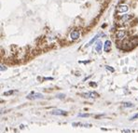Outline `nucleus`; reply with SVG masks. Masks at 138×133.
<instances>
[{"label":"nucleus","instance_id":"1","mask_svg":"<svg viewBox=\"0 0 138 133\" xmlns=\"http://www.w3.org/2000/svg\"><path fill=\"white\" fill-rule=\"evenodd\" d=\"M42 98H43V95L36 92H31L27 96V99L29 100H36V99H42Z\"/></svg>","mask_w":138,"mask_h":133},{"label":"nucleus","instance_id":"2","mask_svg":"<svg viewBox=\"0 0 138 133\" xmlns=\"http://www.w3.org/2000/svg\"><path fill=\"white\" fill-rule=\"evenodd\" d=\"M51 114H54V115H66L67 114V112L63 111V110H60V109H56L51 112Z\"/></svg>","mask_w":138,"mask_h":133},{"label":"nucleus","instance_id":"3","mask_svg":"<svg viewBox=\"0 0 138 133\" xmlns=\"http://www.w3.org/2000/svg\"><path fill=\"white\" fill-rule=\"evenodd\" d=\"M126 32L124 31V30H118L117 33H116V37L118 38V39H123V38H125V36H126Z\"/></svg>","mask_w":138,"mask_h":133},{"label":"nucleus","instance_id":"4","mask_svg":"<svg viewBox=\"0 0 138 133\" xmlns=\"http://www.w3.org/2000/svg\"><path fill=\"white\" fill-rule=\"evenodd\" d=\"M128 9H129V8H128V6H126V5H119V6H118V8H117V11L119 12V13L127 12Z\"/></svg>","mask_w":138,"mask_h":133},{"label":"nucleus","instance_id":"5","mask_svg":"<svg viewBox=\"0 0 138 133\" xmlns=\"http://www.w3.org/2000/svg\"><path fill=\"white\" fill-rule=\"evenodd\" d=\"M79 36H80V33L79 31H73L70 34V38L72 40H77L79 38Z\"/></svg>","mask_w":138,"mask_h":133},{"label":"nucleus","instance_id":"6","mask_svg":"<svg viewBox=\"0 0 138 133\" xmlns=\"http://www.w3.org/2000/svg\"><path fill=\"white\" fill-rule=\"evenodd\" d=\"M81 95L84 96L85 98H98L99 97V95L96 92H89V93H84Z\"/></svg>","mask_w":138,"mask_h":133},{"label":"nucleus","instance_id":"7","mask_svg":"<svg viewBox=\"0 0 138 133\" xmlns=\"http://www.w3.org/2000/svg\"><path fill=\"white\" fill-rule=\"evenodd\" d=\"M102 49H103V44L101 41H97L96 44H95V49L98 53H101L102 52Z\"/></svg>","mask_w":138,"mask_h":133},{"label":"nucleus","instance_id":"8","mask_svg":"<svg viewBox=\"0 0 138 133\" xmlns=\"http://www.w3.org/2000/svg\"><path fill=\"white\" fill-rule=\"evenodd\" d=\"M110 47H111V42L109 40H106L105 45H104V49H105V51H108L110 49Z\"/></svg>","mask_w":138,"mask_h":133},{"label":"nucleus","instance_id":"9","mask_svg":"<svg viewBox=\"0 0 138 133\" xmlns=\"http://www.w3.org/2000/svg\"><path fill=\"white\" fill-rule=\"evenodd\" d=\"M73 125V127H76V126H82V127H91V125L90 124H82V123H73L72 124Z\"/></svg>","mask_w":138,"mask_h":133},{"label":"nucleus","instance_id":"10","mask_svg":"<svg viewBox=\"0 0 138 133\" xmlns=\"http://www.w3.org/2000/svg\"><path fill=\"white\" fill-rule=\"evenodd\" d=\"M130 19H131V16H130V15H123V16H122V18H121V22L125 23V22L129 21Z\"/></svg>","mask_w":138,"mask_h":133},{"label":"nucleus","instance_id":"11","mask_svg":"<svg viewBox=\"0 0 138 133\" xmlns=\"http://www.w3.org/2000/svg\"><path fill=\"white\" fill-rule=\"evenodd\" d=\"M122 106L124 107V108H130V107L134 106V104L132 103H122Z\"/></svg>","mask_w":138,"mask_h":133},{"label":"nucleus","instance_id":"12","mask_svg":"<svg viewBox=\"0 0 138 133\" xmlns=\"http://www.w3.org/2000/svg\"><path fill=\"white\" fill-rule=\"evenodd\" d=\"M13 92H14L13 90H9V91H7V92H4V93H3V95H4V96H8V95H10V94H12Z\"/></svg>","mask_w":138,"mask_h":133},{"label":"nucleus","instance_id":"13","mask_svg":"<svg viewBox=\"0 0 138 133\" xmlns=\"http://www.w3.org/2000/svg\"><path fill=\"white\" fill-rule=\"evenodd\" d=\"M97 38H98V35H96V36H95V37H94V38H92V39H91V41H90V43H89V45H91V43H93V42H94V41H95V40H96V39H97Z\"/></svg>","mask_w":138,"mask_h":133},{"label":"nucleus","instance_id":"14","mask_svg":"<svg viewBox=\"0 0 138 133\" xmlns=\"http://www.w3.org/2000/svg\"><path fill=\"white\" fill-rule=\"evenodd\" d=\"M137 118H138V114H134V116H132L130 119H131V120H135V119H137Z\"/></svg>","mask_w":138,"mask_h":133},{"label":"nucleus","instance_id":"15","mask_svg":"<svg viewBox=\"0 0 138 133\" xmlns=\"http://www.w3.org/2000/svg\"><path fill=\"white\" fill-rule=\"evenodd\" d=\"M79 116H82V117H88V116H90V114H79Z\"/></svg>","mask_w":138,"mask_h":133},{"label":"nucleus","instance_id":"16","mask_svg":"<svg viewBox=\"0 0 138 133\" xmlns=\"http://www.w3.org/2000/svg\"><path fill=\"white\" fill-rule=\"evenodd\" d=\"M106 70H109L110 72H114V69H113V68H111L110 66H106Z\"/></svg>","mask_w":138,"mask_h":133},{"label":"nucleus","instance_id":"17","mask_svg":"<svg viewBox=\"0 0 138 133\" xmlns=\"http://www.w3.org/2000/svg\"><path fill=\"white\" fill-rule=\"evenodd\" d=\"M7 70V68L4 66V65H1V72H3V71H6Z\"/></svg>","mask_w":138,"mask_h":133}]
</instances>
